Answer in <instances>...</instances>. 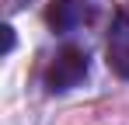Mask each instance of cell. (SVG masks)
Returning <instances> with one entry per match:
<instances>
[{
    "instance_id": "obj_4",
    "label": "cell",
    "mask_w": 129,
    "mask_h": 125,
    "mask_svg": "<svg viewBox=\"0 0 129 125\" xmlns=\"http://www.w3.org/2000/svg\"><path fill=\"white\" fill-rule=\"evenodd\" d=\"M7 4H11V7H14V0H7Z\"/></svg>"
},
{
    "instance_id": "obj_3",
    "label": "cell",
    "mask_w": 129,
    "mask_h": 125,
    "mask_svg": "<svg viewBox=\"0 0 129 125\" xmlns=\"http://www.w3.org/2000/svg\"><path fill=\"white\" fill-rule=\"evenodd\" d=\"M91 11H94L91 0H52L49 11H45V21L56 35H70L91 21Z\"/></svg>"
},
{
    "instance_id": "obj_1",
    "label": "cell",
    "mask_w": 129,
    "mask_h": 125,
    "mask_svg": "<svg viewBox=\"0 0 129 125\" xmlns=\"http://www.w3.org/2000/svg\"><path fill=\"white\" fill-rule=\"evenodd\" d=\"M87 73H91V56H87L84 45H63L49 66H45L42 73V83L49 94H66V90H73V87H80L87 80Z\"/></svg>"
},
{
    "instance_id": "obj_2",
    "label": "cell",
    "mask_w": 129,
    "mask_h": 125,
    "mask_svg": "<svg viewBox=\"0 0 129 125\" xmlns=\"http://www.w3.org/2000/svg\"><path fill=\"white\" fill-rule=\"evenodd\" d=\"M105 62H108V70H112L119 80H129V0L115 11V18L108 24Z\"/></svg>"
}]
</instances>
